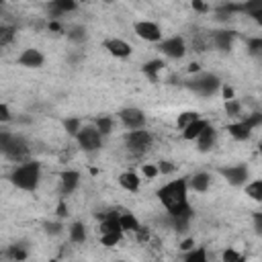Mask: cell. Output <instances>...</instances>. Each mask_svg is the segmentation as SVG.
Here are the masks:
<instances>
[{
    "mask_svg": "<svg viewBox=\"0 0 262 262\" xmlns=\"http://www.w3.org/2000/svg\"><path fill=\"white\" fill-rule=\"evenodd\" d=\"M68 235H70V242L74 244H82L86 239V225L82 221H74L70 227H68Z\"/></svg>",
    "mask_w": 262,
    "mask_h": 262,
    "instance_id": "cell-26",
    "label": "cell"
},
{
    "mask_svg": "<svg viewBox=\"0 0 262 262\" xmlns=\"http://www.w3.org/2000/svg\"><path fill=\"white\" fill-rule=\"evenodd\" d=\"M244 121H246V125L254 131L256 127H260V125H262V115H260V113H252V115H250V117H246Z\"/></svg>",
    "mask_w": 262,
    "mask_h": 262,
    "instance_id": "cell-39",
    "label": "cell"
},
{
    "mask_svg": "<svg viewBox=\"0 0 262 262\" xmlns=\"http://www.w3.org/2000/svg\"><path fill=\"white\" fill-rule=\"evenodd\" d=\"M196 119H201V115H199L196 111H184V113H180V115H178L176 125H178V129H184L186 125H190V123H192V121H196Z\"/></svg>",
    "mask_w": 262,
    "mask_h": 262,
    "instance_id": "cell-30",
    "label": "cell"
},
{
    "mask_svg": "<svg viewBox=\"0 0 262 262\" xmlns=\"http://www.w3.org/2000/svg\"><path fill=\"white\" fill-rule=\"evenodd\" d=\"M119 225H121V231H133V233H137L139 227H141L139 219L133 213H129V211L119 213Z\"/></svg>",
    "mask_w": 262,
    "mask_h": 262,
    "instance_id": "cell-21",
    "label": "cell"
},
{
    "mask_svg": "<svg viewBox=\"0 0 262 262\" xmlns=\"http://www.w3.org/2000/svg\"><path fill=\"white\" fill-rule=\"evenodd\" d=\"M98 231H100V235L102 233H123L121 225H119V215L117 213H106L98 223Z\"/></svg>",
    "mask_w": 262,
    "mask_h": 262,
    "instance_id": "cell-16",
    "label": "cell"
},
{
    "mask_svg": "<svg viewBox=\"0 0 262 262\" xmlns=\"http://www.w3.org/2000/svg\"><path fill=\"white\" fill-rule=\"evenodd\" d=\"M196 141V147H199V151H211L213 147H215V143H217V131H215V127L209 123L203 131H201V135L194 139Z\"/></svg>",
    "mask_w": 262,
    "mask_h": 262,
    "instance_id": "cell-14",
    "label": "cell"
},
{
    "mask_svg": "<svg viewBox=\"0 0 262 262\" xmlns=\"http://www.w3.org/2000/svg\"><path fill=\"white\" fill-rule=\"evenodd\" d=\"M76 141L82 147V151H86V154H94V151H98L102 147V135L96 131L94 125L80 127L78 135H76Z\"/></svg>",
    "mask_w": 262,
    "mask_h": 262,
    "instance_id": "cell-4",
    "label": "cell"
},
{
    "mask_svg": "<svg viewBox=\"0 0 262 262\" xmlns=\"http://www.w3.org/2000/svg\"><path fill=\"white\" fill-rule=\"evenodd\" d=\"M184 262H209V256H207V248L205 246H194L192 250L186 252L184 256Z\"/></svg>",
    "mask_w": 262,
    "mask_h": 262,
    "instance_id": "cell-27",
    "label": "cell"
},
{
    "mask_svg": "<svg viewBox=\"0 0 262 262\" xmlns=\"http://www.w3.org/2000/svg\"><path fill=\"white\" fill-rule=\"evenodd\" d=\"M51 262H59V260H51Z\"/></svg>",
    "mask_w": 262,
    "mask_h": 262,
    "instance_id": "cell-50",
    "label": "cell"
},
{
    "mask_svg": "<svg viewBox=\"0 0 262 262\" xmlns=\"http://www.w3.org/2000/svg\"><path fill=\"white\" fill-rule=\"evenodd\" d=\"M211 41L219 51H229L231 45H233V31H225V29L223 31H215Z\"/></svg>",
    "mask_w": 262,
    "mask_h": 262,
    "instance_id": "cell-17",
    "label": "cell"
},
{
    "mask_svg": "<svg viewBox=\"0 0 262 262\" xmlns=\"http://www.w3.org/2000/svg\"><path fill=\"white\" fill-rule=\"evenodd\" d=\"M186 192H188V178L172 180V182L164 184L158 190V199L166 207V211L170 213V217L192 215L190 205H188V199H186Z\"/></svg>",
    "mask_w": 262,
    "mask_h": 262,
    "instance_id": "cell-1",
    "label": "cell"
},
{
    "mask_svg": "<svg viewBox=\"0 0 262 262\" xmlns=\"http://www.w3.org/2000/svg\"><path fill=\"white\" fill-rule=\"evenodd\" d=\"M49 31H55V33H63V27H61L57 20H49Z\"/></svg>",
    "mask_w": 262,
    "mask_h": 262,
    "instance_id": "cell-47",
    "label": "cell"
},
{
    "mask_svg": "<svg viewBox=\"0 0 262 262\" xmlns=\"http://www.w3.org/2000/svg\"><path fill=\"white\" fill-rule=\"evenodd\" d=\"M219 174L231 184V186H246L248 182V168L244 164H237V166H223L219 168Z\"/></svg>",
    "mask_w": 262,
    "mask_h": 262,
    "instance_id": "cell-10",
    "label": "cell"
},
{
    "mask_svg": "<svg viewBox=\"0 0 262 262\" xmlns=\"http://www.w3.org/2000/svg\"><path fill=\"white\" fill-rule=\"evenodd\" d=\"M80 184V172L78 170H66L59 174V192L61 196H70Z\"/></svg>",
    "mask_w": 262,
    "mask_h": 262,
    "instance_id": "cell-12",
    "label": "cell"
},
{
    "mask_svg": "<svg viewBox=\"0 0 262 262\" xmlns=\"http://www.w3.org/2000/svg\"><path fill=\"white\" fill-rule=\"evenodd\" d=\"M119 119L127 131H137L145 127V113L137 106H125L119 111Z\"/></svg>",
    "mask_w": 262,
    "mask_h": 262,
    "instance_id": "cell-6",
    "label": "cell"
},
{
    "mask_svg": "<svg viewBox=\"0 0 262 262\" xmlns=\"http://www.w3.org/2000/svg\"><path fill=\"white\" fill-rule=\"evenodd\" d=\"M43 227H45V231H47L49 235H59V233L66 229L61 221H49V223H45Z\"/></svg>",
    "mask_w": 262,
    "mask_h": 262,
    "instance_id": "cell-36",
    "label": "cell"
},
{
    "mask_svg": "<svg viewBox=\"0 0 262 262\" xmlns=\"http://www.w3.org/2000/svg\"><path fill=\"white\" fill-rule=\"evenodd\" d=\"M221 260H223V262H246L244 254H239V252H237V250H233V248H227V250H223V254H221Z\"/></svg>",
    "mask_w": 262,
    "mask_h": 262,
    "instance_id": "cell-33",
    "label": "cell"
},
{
    "mask_svg": "<svg viewBox=\"0 0 262 262\" xmlns=\"http://www.w3.org/2000/svg\"><path fill=\"white\" fill-rule=\"evenodd\" d=\"M164 70V61L162 59H149L141 66V72L151 80V82H158V74Z\"/></svg>",
    "mask_w": 262,
    "mask_h": 262,
    "instance_id": "cell-24",
    "label": "cell"
},
{
    "mask_svg": "<svg viewBox=\"0 0 262 262\" xmlns=\"http://www.w3.org/2000/svg\"><path fill=\"white\" fill-rule=\"evenodd\" d=\"M141 172H143V176H147V178H156V176H158L156 164H143V166H141Z\"/></svg>",
    "mask_w": 262,
    "mask_h": 262,
    "instance_id": "cell-40",
    "label": "cell"
},
{
    "mask_svg": "<svg viewBox=\"0 0 262 262\" xmlns=\"http://www.w3.org/2000/svg\"><path fill=\"white\" fill-rule=\"evenodd\" d=\"M74 10H78V2H74V0H53L47 4V12L53 18H57L66 12H74Z\"/></svg>",
    "mask_w": 262,
    "mask_h": 262,
    "instance_id": "cell-15",
    "label": "cell"
},
{
    "mask_svg": "<svg viewBox=\"0 0 262 262\" xmlns=\"http://www.w3.org/2000/svg\"><path fill=\"white\" fill-rule=\"evenodd\" d=\"M119 184H121V188H125L129 192H137L139 186H141V180H139V176L133 170H127V172H123L119 176Z\"/></svg>",
    "mask_w": 262,
    "mask_h": 262,
    "instance_id": "cell-20",
    "label": "cell"
},
{
    "mask_svg": "<svg viewBox=\"0 0 262 262\" xmlns=\"http://www.w3.org/2000/svg\"><path fill=\"white\" fill-rule=\"evenodd\" d=\"M223 108H225V115H227V117H239V113H242V104H239L235 98L225 100Z\"/></svg>",
    "mask_w": 262,
    "mask_h": 262,
    "instance_id": "cell-34",
    "label": "cell"
},
{
    "mask_svg": "<svg viewBox=\"0 0 262 262\" xmlns=\"http://www.w3.org/2000/svg\"><path fill=\"white\" fill-rule=\"evenodd\" d=\"M248 51H250L252 55H260V51H262V39H260V37L248 39Z\"/></svg>",
    "mask_w": 262,
    "mask_h": 262,
    "instance_id": "cell-38",
    "label": "cell"
},
{
    "mask_svg": "<svg viewBox=\"0 0 262 262\" xmlns=\"http://www.w3.org/2000/svg\"><path fill=\"white\" fill-rule=\"evenodd\" d=\"M221 90H223V98H225V100H231V98H233V88H231V86L225 84V86H221Z\"/></svg>",
    "mask_w": 262,
    "mask_h": 262,
    "instance_id": "cell-44",
    "label": "cell"
},
{
    "mask_svg": "<svg viewBox=\"0 0 262 262\" xmlns=\"http://www.w3.org/2000/svg\"><path fill=\"white\" fill-rule=\"evenodd\" d=\"M14 33H16V29H14V27H10V25H0V47H2V45L12 43Z\"/></svg>",
    "mask_w": 262,
    "mask_h": 262,
    "instance_id": "cell-32",
    "label": "cell"
},
{
    "mask_svg": "<svg viewBox=\"0 0 262 262\" xmlns=\"http://www.w3.org/2000/svg\"><path fill=\"white\" fill-rule=\"evenodd\" d=\"M80 127H82V121H80L78 117H68V119H63V129H66L68 135L76 137L78 131H80Z\"/></svg>",
    "mask_w": 262,
    "mask_h": 262,
    "instance_id": "cell-31",
    "label": "cell"
},
{
    "mask_svg": "<svg viewBox=\"0 0 262 262\" xmlns=\"http://www.w3.org/2000/svg\"><path fill=\"white\" fill-rule=\"evenodd\" d=\"M188 72H190V74H194V72L199 74V72H201V66H199V63H190V66H188Z\"/></svg>",
    "mask_w": 262,
    "mask_h": 262,
    "instance_id": "cell-48",
    "label": "cell"
},
{
    "mask_svg": "<svg viewBox=\"0 0 262 262\" xmlns=\"http://www.w3.org/2000/svg\"><path fill=\"white\" fill-rule=\"evenodd\" d=\"M12 119V113H10V108H8V104H4V102H0V123H8Z\"/></svg>",
    "mask_w": 262,
    "mask_h": 262,
    "instance_id": "cell-41",
    "label": "cell"
},
{
    "mask_svg": "<svg viewBox=\"0 0 262 262\" xmlns=\"http://www.w3.org/2000/svg\"><path fill=\"white\" fill-rule=\"evenodd\" d=\"M192 248H194V239H192V237H186V239L180 242V250H182V252H188V250H192Z\"/></svg>",
    "mask_w": 262,
    "mask_h": 262,
    "instance_id": "cell-43",
    "label": "cell"
},
{
    "mask_svg": "<svg viewBox=\"0 0 262 262\" xmlns=\"http://www.w3.org/2000/svg\"><path fill=\"white\" fill-rule=\"evenodd\" d=\"M156 168H158V174H162V176H166V174H172V172L176 170V166H174L172 162H168V160H162V162H158V164H156Z\"/></svg>",
    "mask_w": 262,
    "mask_h": 262,
    "instance_id": "cell-37",
    "label": "cell"
},
{
    "mask_svg": "<svg viewBox=\"0 0 262 262\" xmlns=\"http://www.w3.org/2000/svg\"><path fill=\"white\" fill-rule=\"evenodd\" d=\"M113 125H115V123H113V119H111V117H106V115H104V117H98V119H96V123H94L96 131H98L102 137L111 135V131H113Z\"/></svg>",
    "mask_w": 262,
    "mask_h": 262,
    "instance_id": "cell-29",
    "label": "cell"
},
{
    "mask_svg": "<svg viewBox=\"0 0 262 262\" xmlns=\"http://www.w3.org/2000/svg\"><path fill=\"white\" fill-rule=\"evenodd\" d=\"M190 6H192L194 10H199V12H205V10H207V4H205V2H201V0H194Z\"/></svg>",
    "mask_w": 262,
    "mask_h": 262,
    "instance_id": "cell-46",
    "label": "cell"
},
{
    "mask_svg": "<svg viewBox=\"0 0 262 262\" xmlns=\"http://www.w3.org/2000/svg\"><path fill=\"white\" fill-rule=\"evenodd\" d=\"M41 180V164L35 160H27L10 172V182L20 190H35Z\"/></svg>",
    "mask_w": 262,
    "mask_h": 262,
    "instance_id": "cell-2",
    "label": "cell"
},
{
    "mask_svg": "<svg viewBox=\"0 0 262 262\" xmlns=\"http://www.w3.org/2000/svg\"><path fill=\"white\" fill-rule=\"evenodd\" d=\"M186 86L201 96H213L221 88V80H219V76H215L211 72H199L194 80L186 82Z\"/></svg>",
    "mask_w": 262,
    "mask_h": 262,
    "instance_id": "cell-3",
    "label": "cell"
},
{
    "mask_svg": "<svg viewBox=\"0 0 262 262\" xmlns=\"http://www.w3.org/2000/svg\"><path fill=\"white\" fill-rule=\"evenodd\" d=\"M133 33L143 39V41H149V43H158L162 41V29L158 23L154 20H137L133 23Z\"/></svg>",
    "mask_w": 262,
    "mask_h": 262,
    "instance_id": "cell-7",
    "label": "cell"
},
{
    "mask_svg": "<svg viewBox=\"0 0 262 262\" xmlns=\"http://www.w3.org/2000/svg\"><path fill=\"white\" fill-rule=\"evenodd\" d=\"M151 141H154V137H151V133L145 131V129L127 131V133H125V145H127V149H129L131 154H135V156L147 151V149L151 147Z\"/></svg>",
    "mask_w": 262,
    "mask_h": 262,
    "instance_id": "cell-5",
    "label": "cell"
},
{
    "mask_svg": "<svg viewBox=\"0 0 262 262\" xmlns=\"http://www.w3.org/2000/svg\"><path fill=\"white\" fill-rule=\"evenodd\" d=\"M2 154H4V156L10 160V162L23 164V162H27L29 147H27V143H25V139H23V137L12 135V137H10V141H8V145L2 149Z\"/></svg>",
    "mask_w": 262,
    "mask_h": 262,
    "instance_id": "cell-8",
    "label": "cell"
},
{
    "mask_svg": "<svg viewBox=\"0 0 262 262\" xmlns=\"http://www.w3.org/2000/svg\"><path fill=\"white\" fill-rule=\"evenodd\" d=\"M6 256H8L12 262H25V260L29 258V248H27L23 242H16V244L8 246Z\"/></svg>",
    "mask_w": 262,
    "mask_h": 262,
    "instance_id": "cell-23",
    "label": "cell"
},
{
    "mask_svg": "<svg viewBox=\"0 0 262 262\" xmlns=\"http://www.w3.org/2000/svg\"><path fill=\"white\" fill-rule=\"evenodd\" d=\"M66 37L72 41V43H84L86 39H88V29L84 27V25H74V27H70L68 31H66Z\"/></svg>",
    "mask_w": 262,
    "mask_h": 262,
    "instance_id": "cell-25",
    "label": "cell"
},
{
    "mask_svg": "<svg viewBox=\"0 0 262 262\" xmlns=\"http://www.w3.org/2000/svg\"><path fill=\"white\" fill-rule=\"evenodd\" d=\"M207 125H209V121L201 117V119L192 121L190 125H186V127L182 129V137H184L186 141H194V139H196V137L201 135V131H203V129H205Z\"/></svg>",
    "mask_w": 262,
    "mask_h": 262,
    "instance_id": "cell-19",
    "label": "cell"
},
{
    "mask_svg": "<svg viewBox=\"0 0 262 262\" xmlns=\"http://www.w3.org/2000/svg\"><path fill=\"white\" fill-rule=\"evenodd\" d=\"M104 49H106L111 55L121 57V59H125V57H129V55L133 53L131 45H129L127 41H123V39H117V37L106 39V41H104Z\"/></svg>",
    "mask_w": 262,
    "mask_h": 262,
    "instance_id": "cell-13",
    "label": "cell"
},
{
    "mask_svg": "<svg viewBox=\"0 0 262 262\" xmlns=\"http://www.w3.org/2000/svg\"><path fill=\"white\" fill-rule=\"evenodd\" d=\"M121 235H123V233H102V235H100V244L106 246V248L117 246V244L121 242Z\"/></svg>",
    "mask_w": 262,
    "mask_h": 262,
    "instance_id": "cell-35",
    "label": "cell"
},
{
    "mask_svg": "<svg viewBox=\"0 0 262 262\" xmlns=\"http://www.w3.org/2000/svg\"><path fill=\"white\" fill-rule=\"evenodd\" d=\"M55 213H57V217H59V219H63V217H68V215H70V213H68V205H66V201H59V205H57Z\"/></svg>",
    "mask_w": 262,
    "mask_h": 262,
    "instance_id": "cell-42",
    "label": "cell"
},
{
    "mask_svg": "<svg viewBox=\"0 0 262 262\" xmlns=\"http://www.w3.org/2000/svg\"><path fill=\"white\" fill-rule=\"evenodd\" d=\"M227 131H229V135H231L233 139H237V141H246V139L252 135V129L246 125L244 119L237 121V123H231V125L227 127Z\"/></svg>",
    "mask_w": 262,
    "mask_h": 262,
    "instance_id": "cell-22",
    "label": "cell"
},
{
    "mask_svg": "<svg viewBox=\"0 0 262 262\" xmlns=\"http://www.w3.org/2000/svg\"><path fill=\"white\" fill-rule=\"evenodd\" d=\"M0 6H2V0H0Z\"/></svg>",
    "mask_w": 262,
    "mask_h": 262,
    "instance_id": "cell-51",
    "label": "cell"
},
{
    "mask_svg": "<svg viewBox=\"0 0 262 262\" xmlns=\"http://www.w3.org/2000/svg\"><path fill=\"white\" fill-rule=\"evenodd\" d=\"M188 184H190V188H192L194 192H207L209 186H211V174H209V172H194V174L190 176Z\"/></svg>",
    "mask_w": 262,
    "mask_h": 262,
    "instance_id": "cell-18",
    "label": "cell"
},
{
    "mask_svg": "<svg viewBox=\"0 0 262 262\" xmlns=\"http://www.w3.org/2000/svg\"><path fill=\"white\" fill-rule=\"evenodd\" d=\"M246 194H248L252 201L260 203V201H262V180H252V182H248V184H246Z\"/></svg>",
    "mask_w": 262,
    "mask_h": 262,
    "instance_id": "cell-28",
    "label": "cell"
},
{
    "mask_svg": "<svg viewBox=\"0 0 262 262\" xmlns=\"http://www.w3.org/2000/svg\"><path fill=\"white\" fill-rule=\"evenodd\" d=\"M254 227H256V233L262 231V215H260V213L254 215Z\"/></svg>",
    "mask_w": 262,
    "mask_h": 262,
    "instance_id": "cell-45",
    "label": "cell"
},
{
    "mask_svg": "<svg viewBox=\"0 0 262 262\" xmlns=\"http://www.w3.org/2000/svg\"><path fill=\"white\" fill-rule=\"evenodd\" d=\"M117 262H127V260H117Z\"/></svg>",
    "mask_w": 262,
    "mask_h": 262,
    "instance_id": "cell-49",
    "label": "cell"
},
{
    "mask_svg": "<svg viewBox=\"0 0 262 262\" xmlns=\"http://www.w3.org/2000/svg\"><path fill=\"white\" fill-rule=\"evenodd\" d=\"M16 63L23 66V68H41L45 63V55L35 47H27L16 57Z\"/></svg>",
    "mask_w": 262,
    "mask_h": 262,
    "instance_id": "cell-11",
    "label": "cell"
},
{
    "mask_svg": "<svg viewBox=\"0 0 262 262\" xmlns=\"http://www.w3.org/2000/svg\"><path fill=\"white\" fill-rule=\"evenodd\" d=\"M160 49H162V53L166 55V57H170V59H180V57H184L186 55V43H184V39L182 37H168V39H162L160 41Z\"/></svg>",
    "mask_w": 262,
    "mask_h": 262,
    "instance_id": "cell-9",
    "label": "cell"
}]
</instances>
